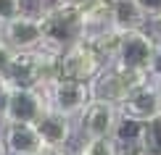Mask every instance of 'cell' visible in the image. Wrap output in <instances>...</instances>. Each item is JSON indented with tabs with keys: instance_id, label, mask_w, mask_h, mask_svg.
<instances>
[{
	"instance_id": "1",
	"label": "cell",
	"mask_w": 161,
	"mask_h": 155,
	"mask_svg": "<svg viewBox=\"0 0 161 155\" xmlns=\"http://www.w3.org/2000/svg\"><path fill=\"white\" fill-rule=\"evenodd\" d=\"M42 24V50L64 55L66 50L85 42V8L77 3H66L64 8L40 16Z\"/></svg>"
},
{
	"instance_id": "2",
	"label": "cell",
	"mask_w": 161,
	"mask_h": 155,
	"mask_svg": "<svg viewBox=\"0 0 161 155\" xmlns=\"http://www.w3.org/2000/svg\"><path fill=\"white\" fill-rule=\"evenodd\" d=\"M153 53H156V37H153V32H145V29L124 32L111 63L122 66L124 71L137 74V76H148V66L153 60Z\"/></svg>"
},
{
	"instance_id": "3",
	"label": "cell",
	"mask_w": 161,
	"mask_h": 155,
	"mask_svg": "<svg viewBox=\"0 0 161 155\" xmlns=\"http://www.w3.org/2000/svg\"><path fill=\"white\" fill-rule=\"evenodd\" d=\"M42 95H45V103H48L50 111L64 113V116H69V118L82 116V111L92 103L90 84L71 82V79H58V82H53L50 87L42 90Z\"/></svg>"
},
{
	"instance_id": "4",
	"label": "cell",
	"mask_w": 161,
	"mask_h": 155,
	"mask_svg": "<svg viewBox=\"0 0 161 155\" xmlns=\"http://www.w3.org/2000/svg\"><path fill=\"white\" fill-rule=\"evenodd\" d=\"M140 79H145V76L130 74V71H124L122 66H116V63H106L103 71L90 82L92 100H103V103H111V105L119 108V105L124 103L127 92H130Z\"/></svg>"
},
{
	"instance_id": "5",
	"label": "cell",
	"mask_w": 161,
	"mask_h": 155,
	"mask_svg": "<svg viewBox=\"0 0 161 155\" xmlns=\"http://www.w3.org/2000/svg\"><path fill=\"white\" fill-rule=\"evenodd\" d=\"M48 111L45 95L40 90H8L3 108V124H37Z\"/></svg>"
},
{
	"instance_id": "6",
	"label": "cell",
	"mask_w": 161,
	"mask_h": 155,
	"mask_svg": "<svg viewBox=\"0 0 161 155\" xmlns=\"http://www.w3.org/2000/svg\"><path fill=\"white\" fill-rule=\"evenodd\" d=\"M0 39L19 55L42 50V24H40V16L24 13V16L13 18L11 24H5L0 29Z\"/></svg>"
},
{
	"instance_id": "7",
	"label": "cell",
	"mask_w": 161,
	"mask_h": 155,
	"mask_svg": "<svg viewBox=\"0 0 161 155\" xmlns=\"http://www.w3.org/2000/svg\"><path fill=\"white\" fill-rule=\"evenodd\" d=\"M106 60L98 55L87 42H79L77 48L66 50L61 55V79H71V82L90 84L92 79L103 71Z\"/></svg>"
},
{
	"instance_id": "8",
	"label": "cell",
	"mask_w": 161,
	"mask_h": 155,
	"mask_svg": "<svg viewBox=\"0 0 161 155\" xmlns=\"http://www.w3.org/2000/svg\"><path fill=\"white\" fill-rule=\"evenodd\" d=\"M119 111L127 113V116H132V118H137V121H143V124L161 116V87H158V82H153L148 76L140 79L127 92V97L119 105Z\"/></svg>"
},
{
	"instance_id": "9",
	"label": "cell",
	"mask_w": 161,
	"mask_h": 155,
	"mask_svg": "<svg viewBox=\"0 0 161 155\" xmlns=\"http://www.w3.org/2000/svg\"><path fill=\"white\" fill-rule=\"evenodd\" d=\"M119 113L122 111L116 105L103 103V100H92L79 116V129H82L85 139H111Z\"/></svg>"
},
{
	"instance_id": "10",
	"label": "cell",
	"mask_w": 161,
	"mask_h": 155,
	"mask_svg": "<svg viewBox=\"0 0 161 155\" xmlns=\"http://www.w3.org/2000/svg\"><path fill=\"white\" fill-rule=\"evenodd\" d=\"M0 145L5 155H37L42 150V139L35 124H3Z\"/></svg>"
},
{
	"instance_id": "11",
	"label": "cell",
	"mask_w": 161,
	"mask_h": 155,
	"mask_svg": "<svg viewBox=\"0 0 161 155\" xmlns=\"http://www.w3.org/2000/svg\"><path fill=\"white\" fill-rule=\"evenodd\" d=\"M3 84L8 90H40V71H37V53L16 55L13 63L5 69Z\"/></svg>"
},
{
	"instance_id": "12",
	"label": "cell",
	"mask_w": 161,
	"mask_h": 155,
	"mask_svg": "<svg viewBox=\"0 0 161 155\" xmlns=\"http://www.w3.org/2000/svg\"><path fill=\"white\" fill-rule=\"evenodd\" d=\"M35 129L42 139V145L48 147H66L71 139V118L64 116V113H56V111H45L40 121L35 124Z\"/></svg>"
},
{
	"instance_id": "13",
	"label": "cell",
	"mask_w": 161,
	"mask_h": 155,
	"mask_svg": "<svg viewBox=\"0 0 161 155\" xmlns=\"http://www.w3.org/2000/svg\"><path fill=\"white\" fill-rule=\"evenodd\" d=\"M111 3V21L116 32H137L145 29V16L140 13V8L135 5V0H108Z\"/></svg>"
},
{
	"instance_id": "14",
	"label": "cell",
	"mask_w": 161,
	"mask_h": 155,
	"mask_svg": "<svg viewBox=\"0 0 161 155\" xmlns=\"http://www.w3.org/2000/svg\"><path fill=\"white\" fill-rule=\"evenodd\" d=\"M114 145L119 147V152H130V150H140V139H143V121L119 113L116 129L111 134Z\"/></svg>"
},
{
	"instance_id": "15",
	"label": "cell",
	"mask_w": 161,
	"mask_h": 155,
	"mask_svg": "<svg viewBox=\"0 0 161 155\" xmlns=\"http://www.w3.org/2000/svg\"><path fill=\"white\" fill-rule=\"evenodd\" d=\"M140 150L145 155H161V116H156V118H151V121L143 124Z\"/></svg>"
},
{
	"instance_id": "16",
	"label": "cell",
	"mask_w": 161,
	"mask_h": 155,
	"mask_svg": "<svg viewBox=\"0 0 161 155\" xmlns=\"http://www.w3.org/2000/svg\"><path fill=\"white\" fill-rule=\"evenodd\" d=\"M77 155H122L114 139H85Z\"/></svg>"
},
{
	"instance_id": "17",
	"label": "cell",
	"mask_w": 161,
	"mask_h": 155,
	"mask_svg": "<svg viewBox=\"0 0 161 155\" xmlns=\"http://www.w3.org/2000/svg\"><path fill=\"white\" fill-rule=\"evenodd\" d=\"M24 16V3L21 0H0V29L11 24L13 18Z\"/></svg>"
},
{
	"instance_id": "18",
	"label": "cell",
	"mask_w": 161,
	"mask_h": 155,
	"mask_svg": "<svg viewBox=\"0 0 161 155\" xmlns=\"http://www.w3.org/2000/svg\"><path fill=\"white\" fill-rule=\"evenodd\" d=\"M135 5L145 16V21H151V24L161 21V0H135Z\"/></svg>"
},
{
	"instance_id": "19",
	"label": "cell",
	"mask_w": 161,
	"mask_h": 155,
	"mask_svg": "<svg viewBox=\"0 0 161 155\" xmlns=\"http://www.w3.org/2000/svg\"><path fill=\"white\" fill-rule=\"evenodd\" d=\"M37 8V16H45V13H53L58 8H64L66 3H71V0H32Z\"/></svg>"
},
{
	"instance_id": "20",
	"label": "cell",
	"mask_w": 161,
	"mask_h": 155,
	"mask_svg": "<svg viewBox=\"0 0 161 155\" xmlns=\"http://www.w3.org/2000/svg\"><path fill=\"white\" fill-rule=\"evenodd\" d=\"M148 79L161 84V39H156V53H153V60L148 66Z\"/></svg>"
},
{
	"instance_id": "21",
	"label": "cell",
	"mask_w": 161,
	"mask_h": 155,
	"mask_svg": "<svg viewBox=\"0 0 161 155\" xmlns=\"http://www.w3.org/2000/svg\"><path fill=\"white\" fill-rule=\"evenodd\" d=\"M16 55H19V53H13L8 45H5L3 39H0V76L5 74V69H8V66L13 63V58H16Z\"/></svg>"
},
{
	"instance_id": "22",
	"label": "cell",
	"mask_w": 161,
	"mask_h": 155,
	"mask_svg": "<svg viewBox=\"0 0 161 155\" xmlns=\"http://www.w3.org/2000/svg\"><path fill=\"white\" fill-rule=\"evenodd\" d=\"M37 155H69V152H66V147H48V145H42V150H40Z\"/></svg>"
},
{
	"instance_id": "23",
	"label": "cell",
	"mask_w": 161,
	"mask_h": 155,
	"mask_svg": "<svg viewBox=\"0 0 161 155\" xmlns=\"http://www.w3.org/2000/svg\"><path fill=\"white\" fill-rule=\"evenodd\" d=\"M5 97H8V87H5L3 79H0V116H3V108H5Z\"/></svg>"
},
{
	"instance_id": "24",
	"label": "cell",
	"mask_w": 161,
	"mask_h": 155,
	"mask_svg": "<svg viewBox=\"0 0 161 155\" xmlns=\"http://www.w3.org/2000/svg\"><path fill=\"white\" fill-rule=\"evenodd\" d=\"M71 3H77V5H82V8H87V5H95V3H100V0H71Z\"/></svg>"
},
{
	"instance_id": "25",
	"label": "cell",
	"mask_w": 161,
	"mask_h": 155,
	"mask_svg": "<svg viewBox=\"0 0 161 155\" xmlns=\"http://www.w3.org/2000/svg\"><path fill=\"white\" fill-rule=\"evenodd\" d=\"M153 37L161 39V21H158V24H153Z\"/></svg>"
},
{
	"instance_id": "26",
	"label": "cell",
	"mask_w": 161,
	"mask_h": 155,
	"mask_svg": "<svg viewBox=\"0 0 161 155\" xmlns=\"http://www.w3.org/2000/svg\"><path fill=\"white\" fill-rule=\"evenodd\" d=\"M122 155H145L143 150H130V152H122Z\"/></svg>"
},
{
	"instance_id": "27",
	"label": "cell",
	"mask_w": 161,
	"mask_h": 155,
	"mask_svg": "<svg viewBox=\"0 0 161 155\" xmlns=\"http://www.w3.org/2000/svg\"><path fill=\"white\" fill-rule=\"evenodd\" d=\"M0 155H5V152H3V145H0Z\"/></svg>"
}]
</instances>
